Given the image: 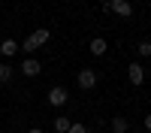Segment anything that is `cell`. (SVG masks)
Returning a JSON list of instances; mask_svg holds the SVG:
<instances>
[{"mask_svg":"<svg viewBox=\"0 0 151 133\" xmlns=\"http://www.w3.org/2000/svg\"><path fill=\"white\" fill-rule=\"evenodd\" d=\"M70 133H88V127H85V124H79V121H73V127H70Z\"/></svg>","mask_w":151,"mask_h":133,"instance_id":"14","label":"cell"},{"mask_svg":"<svg viewBox=\"0 0 151 133\" xmlns=\"http://www.w3.org/2000/svg\"><path fill=\"white\" fill-rule=\"evenodd\" d=\"M30 40H33V42H36V48H40V45H45V42H48V40H52V33H48V30H45V27H36V30H33V33H30Z\"/></svg>","mask_w":151,"mask_h":133,"instance_id":"8","label":"cell"},{"mask_svg":"<svg viewBox=\"0 0 151 133\" xmlns=\"http://www.w3.org/2000/svg\"><path fill=\"white\" fill-rule=\"evenodd\" d=\"M67 88H64V85H55V88L52 91H48V106H67Z\"/></svg>","mask_w":151,"mask_h":133,"instance_id":"2","label":"cell"},{"mask_svg":"<svg viewBox=\"0 0 151 133\" xmlns=\"http://www.w3.org/2000/svg\"><path fill=\"white\" fill-rule=\"evenodd\" d=\"M12 79V67L9 64H0V82H9Z\"/></svg>","mask_w":151,"mask_h":133,"instance_id":"11","label":"cell"},{"mask_svg":"<svg viewBox=\"0 0 151 133\" xmlns=\"http://www.w3.org/2000/svg\"><path fill=\"white\" fill-rule=\"evenodd\" d=\"M88 48H91V55H106V48H109V42L103 40V36H94V40H91V45H88Z\"/></svg>","mask_w":151,"mask_h":133,"instance_id":"7","label":"cell"},{"mask_svg":"<svg viewBox=\"0 0 151 133\" xmlns=\"http://www.w3.org/2000/svg\"><path fill=\"white\" fill-rule=\"evenodd\" d=\"M130 130V124H127V118H112V133H127Z\"/></svg>","mask_w":151,"mask_h":133,"instance_id":"10","label":"cell"},{"mask_svg":"<svg viewBox=\"0 0 151 133\" xmlns=\"http://www.w3.org/2000/svg\"><path fill=\"white\" fill-rule=\"evenodd\" d=\"M27 133H45V130H40V127H30V130H27Z\"/></svg>","mask_w":151,"mask_h":133,"instance_id":"16","label":"cell"},{"mask_svg":"<svg viewBox=\"0 0 151 133\" xmlns=\"http://www.w3.org/2000/svg\"><path fill=\"white\" fill-rule=\"evenodd\" d=\"M76 82H79L82 91H91V88H97V73H94V70H82Z\"/></svg>","mask_w":151,"mask_h":133,"instance_id":"3","label":"cell"},{"mask_svg":"<svg viewBox=\"0 0 151 133\" xmlns=\"http://www.w3.org/2000/svg\"><path fill=\"white\" fill-rule=\"evenodd\" d=\"M21 73H24V76H40V73H42V64H40L36 58H24V60H21Z\"/></svg>","mask_w":151,"mask_h":133,"instance_id":"4","label":"cell"},{"mask_svg":"<svg viewBox=\"0 0 151 133\" xmlns=\"http://www.w3.org/2000/svg\"><path fill=\"white\" fill-rule=\"evenodd\" d=\"M145 130H151V115H145Z\"/></svg>","mask_w":151,"mask_h":133,"instance_id":"15","label":"cell"},{"mask_svg":"<svg viewBox=\"0 0 151 133\" xmlns=\"http://www.w3.org/2000/svg\"><path fill=\"white\" fill-rule=\"evenodd\" d=\"M52 127H55V133H70V127H73V121H70V118H64V115H58Z\"/></svg>","mask_w":151,"mask_h":133,"instance_id":"9","label":"cell"},{"mask_svg":"<svg viewBox=\"0 0 151 133\" xmlns=\"http://www.w3.org/2000/svg\"><path fill=\"white\" fill-rule=\"evenodd\" d=\"M18 48H24V52H27V55H30V52H36V42H33V40H30V36H27V40H24V42H21Z\"/></svg>","mask_w":151,"mask_h":133,"instance_id":"13","label":"cell"},{"mask_svg":"<svg viewBox=\"0 0 151 133\" xmlns=\"http://www.w3.org/2000/svg\"><path fill=\"white\" fill-rule=\"evenodd\" d=\"M109 12H115V15H121V18H130L133 6H130V0H109Z\"/></svg>","mask_w":151,"mask_h":133,"instance_id":"1","label":"cell"},{"mask_svg":"<svg viewBox=\"0 0 151 133\" xmlns=\"http://www.w3.org/2000/svg\"><path fill=\"white\" fill-rule=\"evenodd\" d=\"M127 79H130V85H145V70L139 64H130L127 67Z\"/></svg>","mask_w":151,"mask_h":133,"instance_id":"5","label":"cell"},{"mask_svg":"<svg viewBox=\"0 0 151 133\" xmlns=\"http://www.w3.org/2000/svg\"><path fill=\"white\" fill-rule=\"evenodd\" d=\"M139 55H142V58H151V42H148V40L139 42Z\"/></svg>","mask_w":151,"mask_h":133,"instance_id":"12","label":"cell"},{"mask_svg":"<svg viewBox=\"0 0 151 133\" xmlns=\"http://www.w3.org/2000/svg\"><path fill=\"white\" fill-rule=\"evenodd\" d=\"M0 55H3V58H15L18 55V42L15 40H3V42H0Z\"/></svg>","mask_w":151,"mask_h":133,"instance_id":"6","label":"cell"}]
</instances>
